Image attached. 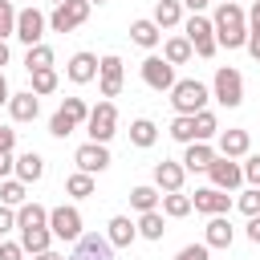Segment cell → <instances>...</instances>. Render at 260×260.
<instances>
[{
	"label": "cell",
	"mask_w": 260,
	"mask_h": 260,
	"mask_svg": "<svg viewBox=\"0 0 260 260\" xmlns=\"http://www.w3.org/2000/svg\"><path fill=\"white\" fill-rule=\"evenodd\" d=\"M236 203H240V211H244V215H260V187L244 191V195H240Z\"/></svg>",
	"instance_id": "cell-41"
},
{
	"label": "cell",
	"mask_w": 260,
	"mask_h": 260,
	"mask_svg": "<svg viewBox=\"0 0 260 260\" xmlns=\"http://www.w3.org/2000/svg\"><path fill=\"white\" fill-rule=\"evenodd\" d=\"M207 175H211V187L236 191V187L244 183V162H236V158H228V154H215V162L207 167Z\"/></svg>",
	"instance_id": "cell-9"
},
{
	"label": "cell",
	"mask_w": 260,
	"mask_h": 260,
	"mask_svg": "<svg viewBox=\"0 0 260 260\" xmlns=\"http://www.w3.org/2000/svg\"><path fill=\"white\" fill-rule=\"evenodd\" d=\"M32 260H65V256H61V252H53V248H45V252H37Z\"/></svg>",
	"instance_id": "cell-52"
},
{
	"label": "cell",
	"mask_w": 260,
	"mask_h": 260,
	"mask_svg": "<svg viewBox=\"0 0 260 260\" xmlns=\"http://www.w3.org/2000/svg\"><path fill=\"white\" fill-rule=\"evenodd\" d=\"M248 28L260 32V0H252V8H248Z\"/></svg>",
	"instance_id": "cell-49"
},
{
	"label": "cell",
	"mask_w": 260,
	"mask_h": 260,
	"mask_svg": "<svg viewBox=\"0 0 260 260\" xmlns=\"http://www.w3.org/2000/svg\"><path fill=\"white\" fill-rule=\"evenodd\" d=\"M248 146H252L248 130H223L219 134V154H228V158H244Z\"/></svg>",
	"instance_id": "cell-21"
},
{
	"label": "cell",
	"mask_w": 260,
	"mask_h": 260,
	"mask_svg": "<svg viewBox=\"0 0 260 260\" xmlns=\"http://www.w3.org/2000/svg\"><path fill=\"white\" fill-rule=\"evenodd\" d=\"M211 98H215L219 106L236 110V106L244 102V77H240V69L219 65V69H215V77H211Z\"/></svg>",
	"instance_id": "cell-3"
},
{
	"label": "cell",
	"mask_w": 260,
	"mask_h": 260,
	"mask_svg": "<svg viewBox=\"0 0 260 260\" xmlns=\"http://www.w3.org/2000/svg\"><path fill=\"white\" fill-rule=\"evenodd\" d=\"M16 228H49V207H41V203H20V207H16Z\"/></svg>",
	"instance_id": "cell-28"
},
{
	"label": "cell",
	"mask_w": 260,
	"mask_h": 260,
	"mask_svg": "<svg viewBox=\"0 0 260 260\" xmlns=\"http://www.w3.org/2000/svg\"><path fill=\"white\" fill-rule=\"evenodd\" d=\"M207 98H211V89H207L203 81H195V77H183V81L171 85V106H175V114H199V110H207Z\"/></svg>",
	"instance_id": "cell-2"
},
{
	"label": "cell",
	"mask_w": 260,
	"mask_h": 260,
	"mask_svg": "<svg viewBox=\"0 0 260 260\" xmlns=\"http://www.w3.org/2000/svg\"><path fill=\"white\" fill-rule=\"evenodd\" d=\"M191 203H195V211H203V215H228L232 195L219 191V187H199V191L191 195Z\"/></svg>",
	"instance_id": "cell-15"
},
{
	"label": "cell",
	"mask_w": 260,
	"mask_h": 260,
	"mask_svg": "<svg viewBox=\"0 0 260 260\" xmlns=\"http://www.w3.org/2000/svg\"><path fill=\"white\" fill-rule=\"evenodd\" d=\"M215 134H219L215 114H211V110H199V114H195V138H199V142H207V138H215Z\"/></svg>",
	"instance_id": "cell-36"
},
{
	"label": "cell",
	"mask_w": 260,
	"mask_h": 260,
	"mask_svg": "<svg viewBox=\"0 0 260 260\" xmlns=\"http://www.w3.org/2000/svg\"><path fill=\"white\" fill-rule=\"evenodd\" d=\"M89 0H65V4H53V12H49V28L53 32H73L77 24H85L89 20Z\"/></svg>",
	"instance_id": "cell-5"
},
{
	"label": "cell",
	"mask_w": 260,
	"mask_h": 260,
	"mask_svg": "<svg viewBox=\"0 0 260 260\" xmlns=\"http://www.w3.org/2000/svg\"><path fill=\"white\" fill-rule=\"evenodd\" d=\"M162 57H167L171 65H187V61L195 57V49H191L187 37H167V41H162Z\"/></svg>",
	"instance_id": "cell-24"
},
{
	"label": "cell",
	"mask_w": 260,
	"mask_h": 260,
	"mask_svg": "<svg viewBox=\"0 0 260 260\" xmlns=\"http://www.w3.org/2000/svg\"><path fill=\"white\" fill-rule=\"evenodd\" d=\"M57 89V69H32V93H53Z\"/></svg>",
	"instance_id": "cell-37"
},
{
	"label": "cell",
	"mask_w": 260,
	"mask_h": 260,
	"mask_svg": "<svg viewBox=\"0 0 260 260\" xmlns=\"http://www.w3.org/2000/svg\"><path fill=\"white\" fill-rule=\"evenodd\" d=\"M191 211H195L191 195H183V191H167V195H162V215H167V219H183V215H191Z\"/></svg>",
	"instance_id": "cell-27"
},
{
	"label": "cell",
	"mask_w": 260,
	"mask_h": 260,
	"mask_svg": "<svg viewBox=\"0 0 260 260\" xmlns=\"http://www.w3.org/2000/svg\"><path fill=\"white\" fill-rule=\"evenodd\" d=\"M41 93H32V89H20V93H12L8 98V114H12V122H32L37 114H41V102H37Z\"/></svg>",
	"instance_id": "cell-17"
},
{
	"label": "cell",
	"mask_w": 260,
	"mask_h": 260,
	"mask_svg": "<svg viewBox=\"0 0 260 260\" xmlns=\"http://www.w3.org/2000/svg\"><path fill=\"white\" fill-rule=\"evenodd\" d=\"M122 81H126L122 57H118V53H106L102 65H98V89H102V98H118V93H122Z\"/></svg>",
	"instance_id": "cell-11"
},
{
	"label": "cell",
	"mask_w": 260,
	"mask_h": 260,
	"mask_svg": "<svg viewBox=\"0 0 260 260\" xmlns=\"http://www.w3.org/2000/svg\"><path fill=\"white\" fill-rule=\"evenodd\" d=\"M53 4H65V0H53Z\"/></svg>",
	"instance_id": "cell-56"
},
{
	"label": "cell",
	"mask_w": 260,
	"mask_h": 260,
	"mask_svg": "<svg viewBox=\"0 0 260 260\" xmlns=\"http://www.w3.org/2000/svg\"><path fill=\"white\" fill-rule=\"evenodd\" d=\"M61 114H65L73 126H81V122L89 118V106H85L81 98H65V102H61Z\"/></svg>",
	"instance_id": "cell-38"
},
{
	"label": "cell",
	"mask_w": 260,
	"mask_h": 260,
	"mask_svg": "<svg viewBox=\"0 0 260 260\" xmlns=\"http://www.w3.org/2000/svg\"><path fill=\"white\" fill-rule=\"evenodd\" d=\"M98 65H102V57H93V53L77 49V53L65 61V77H69L73 85H89V81L98 77Z\"/></svg>",
	"instance_id": "cell-13"
},
{
	"label": "cell",
	"mask_w": 260,
	"mask_h": 260,
	"mask_svg": "<svg viewBox=\"0 0 260 260\" xmlns=\"http://www.w3.org/2000/svg\"><path fill=\"white\" fill-rule=\"evenodd\" d=\"M211 0H183V8H191V12H203Z\"/></svg>",
	"instance_id": "cell-53"
},
{
	"label": "cell",
	"mask_w": 260,
	"mask_h": 260,
	"mask_svg": "<svg viewBox=\"0 0 260 260\" xmlns=\"http://www.w3.org/2000/svg\"><path fill=\"white\" fill-rule=\"evenodd\" d=\"M130 41H134L138 49H154V45L162 41V28H158L154 20H134V24H130Z\"/></svg>",
	"instance_id": "cell-23"
},
{
	"label": "cell",
	"mask_w": 260,
	"mask_h": 260,
	"mask_svg": "<svg viewBox=\"0 0 260 260\" xmlns=\"http://www.w3.org/2000/svg\"><path fill=\"white\" fill-rule=\"evenodd\" d=\"M232 236H236V228L228 223V215H207V228H203L207 248H232Z\"/></svg>",
	"instance_id": "cell-19"
},
{
	"label": "cell",
	"mask_w": 260,
	"mask_h": 260,
	"mask_svg": "<svg viewBox=\"0 0 260 260\" xmlns=\"http://www.w3.org/2000/svg\"><path fill=\"white\" fill-rule=\"evenodd\" d=\"M0 260H24V244L20 240H0Z\"/></svg>",
	"instance_id": "cell-43"
},
{
	"label": "cell",
	"mask_w": 260,
	"mask_h": 260,
	"mask_svg": "<svg viewBox=\"0 0 260 260\" xmlns=\"http://www.w3.org/2000/svg\"><path fill=\"white\" fill-rule=\"evenodd\" d=\"M89 4H106V0H89Z\"/></svg>",
	"instance_id": "cell-55"
},
{
	"label": "cell",
	"mask_w": 260,
	"mask_h": 260,
	"mask_svg": "<svg viewBox=\"0 0 260 260\" xmlns=\"http://www.w3.org/2000/svg\"><path fill=\"white\" fill-rule=\"evenodd\" d=\"M85 130H89V142H110L118 134V110L114 102H98L85 118Z\"/></svg>",
	"instance_id": "cell-6"
},
{
	"label": "cell",
	"mask_w": 260,
	"mask_h": 260,
	"mask_svg": "<svg viewBox=\"0 0 260 260\" xmlns=\"http://www.w3.org/2000/svg\"><path fill=\"white\" fill-rule=\"evenodd\" d=\"M183 37L191 41V49H195L199 57H215V49H219V41H215V24H211L203 12H191V16H187Z\"/></svg>",
	"instance_id": "cell-4"
},
{
	"label": "cell",
	"mask_w": 260,
	"mask_h": 260,
	"mask_svg": "<svg viewBox=\"0 0 260 260\" xmlns=\"http://www.w3.org/2000/svg\"><path fill=\"white\" fill-rule=\"evenodd\" d=\"M158 28H175L183 20V0H158L154 4V16H150Z\"/></svg>",
	"instance_id": "cell-31"
},
{
	"label": "cell",
	"mask_w": 260,
	"mask_h": 260,
	"mask_svg": "<svg viewBox=\"0 0 260 260\" xmlns=\"http://www.w3.org/2000/svg\"><path fill=\"white\" fill-rule=\"evenodd\" d=\"M73 162H77V171L102 175V171L110 167V150H106V142H81L77 154H73Z\"/></svg>",
	"instance_id": "cell-14"
},
{
	"label": "cell",
	"mask_w": 260,
	"mask_h": 260,
	"mask_svg": "<svg viewBox=\"0 0 260 260\" xmlns=\"http://www.w3.org/2000/svg\"><path fill=\"white\" fill-rule=\"evenodd\" d=\"M244 183L260 187V154H248V162H244Z\"/></svg>",
	"instance_id": "cell-44"
},
{
	"label": "cell",
	"mask_w": 260,
	"mask_h": 260,
	"mask_svg": "<svg viewBox=\"0 0 260 260\" xmlns=\"http://www.w3.org/2000/svg\"><path fill=\"white\" fill-rule=\"evenodd\" d=\"M248 53H252V61H260V32H252L248 28V45H244Z\"/></svg>",
	"instance_id": "cell-48"
},
{
	"label": "cell",
	"mask_w": 260,
	"mask_h": 260,
	"mask_svg": "<svg viewBox=\"0 0 260 260\" xmlns=\"http://www.w3.org/2000/svg\"><path fill=\"white\" fill-rule=\"evenodd\" d=\"M171 138L175 142H195V114H175V122H171Z\"/></svg>",
	"instance_id": "cell-35"
},
{
	"label": "cell",
	"mask_w": 260,
	"mask_h": 260,
	"mask_svg": "<svg viewBox=\"0 0 260 260\" xmlns=\"http://www.w3.org/2000/svg\"><path fill=\"white\" fill-rule=\"evenodd\" d=\"M211 24H215V41L223 49H244L248 45V12L236 0H219Z\"/></svg>",
	"instance_id": "cell-1"
},
{
	"label": "cell",
	"mask_w": 260,
	"mask_h": 260,
	"mask_svg": "<svg viewBox=\"0 0 260 260\" xmlns=\"http://www.w3.org/2000/svg\"><path fill=\"white\" fill-rule=\"evenodd\" d=\"M16 171V158H12V150H0V179H8Z\"/></svg>",
	"instance_id": "cell-46"
},
{
	"label": "cell",
	"mask_w": 260,
	"mask_h": 260,
	"mask_svg": "<svg viewBox=\"0 0 260 260\" xmlns=\"http://www.w3.org/2000/svg\"><path fill=\"white\" fill-rule=\"evenodd\" d=\"M158 203H162V191H158V187H150V183H142V187H134V191H130V207H134L138 215H142V211H154Z\"/></svg>",
	"instance_id": "cell-26"
},
{
	"label": "cell",
	"mask_w": 260,
	"mask_h": 260,
	"mask_svg": "<svg viewBox=\"0 0 260 260\" xmlns=\"http://www.w3.org/2000/svg\"><path fill=\"white\" fill-rule=\"evenodd\" d=\"M8 57H12V53H8V45H4V41H0V69H4V65H8Z\"/></svg>",
	"instance_id": "cell-54"
},
{
	"label": "cell",
	"mask_w": 260,
	"mask_h": 260,
	"mask_svg": "<svg viewBox=\"0 0 260 260\" xmlns=\"http://www.w3.org/2000/svg\"><path fill=\"white\" fill-rule=\"evenodd\" d=\"M248 240L260 244V215H248Z\"/></svg>",
	"instance_id": "cell-50"
},
{
	"label": "cell",
	"mask_w": 260,
	"mask_h": 260,
	"mask_svg": "<svg viewBox=\"0 0 260 260\" xmlns=\"http://www.w3.org/2000/svg\"><path fill=\"white\" fill-rule=\"evenodd\" d=\"M215 162V146H207V142H187V154H183V167L187 171H207Z\"/></svg>",
	"instance_id": "cell-20"
},
{
	"label": "cell",
	"mask_w": 260,
	"mask_h": 260,
	"mask_svg": "<svg viewBox=\"0 0 260 260\" xmlns=\"http://www.w3.org/2000/svg\"><path fill=\"white\" fill-rule=\"evenodd\" d=\"M106 236H110L114 248H130V244L138 240V219H130V215H114V219L106 223Z\"/></svg>",
	"instance_id": "cell-18"
},
{
	"label": "cell",
	"mask_w": 260,
	"mask_h": 260,
	"mask_svg": "<svg viewBox=\"0 0 260 260\" xmlns=\"http://www.w3.org/2000/svg\"><path fill=\"white\" fill-rule=\"evenodd\" d=\"M49 232L57 236V240H77L81 236V211L77 207H69V203H61V207H49Z\"/></svg>",
	"instance_id": "cell-7"
},
{
	"label": "cell",
	"mask_w": 260,
	"mask_h": 260,
	"mask_svg": "<svg viewBox=\"0 0 260 260\" xmlns=\"http://www.w3.org/2000/svg\"><path fill=\"white\" fill-rule=\"evenodd\" d=\"M24 69L32 73V69H53V49L41 41V45H28V53H24Z\"/></svg>",
	"instance_id": "cell-34"
},
{
	"label": "cell",
	"mask_w": 260,
	"mask_h": 260,
	"mask_svg": "<svg viewBox=\"0 0 260 260\" xmlns=\"http://www.w3.org/2000/svg\"><path fill=\"white\" fill-rule=\"evenodd\" d=\"M8 37H16V8H12V0H0V41H8Z\"/></svg>",
	"instance_id": "cell-39"
},
{
	"label": "cell",
	"mask_w": 260,
	"mask_h": 260,
	"mask_svg": "<svg viewBox=\"0 0 260 260\" xmlns=\"http://www.w3.org/2000/svg\"><path fill=\"white\" fill-rule=\"evenodd\" d=\"M162 232H167V215H162L158 207L138 215V236H142V240H162Z\"/></svg>",
	"instance_id": "cell-29"
},
{
	"label": "cell",
	"mask_w": 260,
	"mask_h": 260,
	"mask_svg": "<svg viewBox=\"0 0 260 260\" xmlns=\"http://www.w3.org/2000/svg\"><path fill=\"white\" fill-rule=\"evenodd\" d=\"M183 179H187V167H183V158L179 162H171V158H162V162H154V187L167 195V191H183Z\"/></svg>",
	"instance_id": "cell-16"
},
{
	"label": "cell",
	"mask_w": 260,
	"mask_h": 260,
	"mask_svg": "<svg viewBox=\"0 0 260 260\" xmlns=\"http://www.w3.org/2000/svg\"><path fill=\"white\" fill-rule=\"evenodd\" d=\"M93 187H98V183H93V175H89V171H73V175L65 179V191H69L73 199H89V195H93Z\"/></svg>",
	"instance_id": "cell-32"
},
{
	"label": "cell",
	"mask_w": 260,
	"mask_h": 260,
	"mask_svg": "<svg viewBox=\"0 0 260 260\" xmlns=\"http://www.w3.org/2000/svg\"><path fill=\"white\" fill-rule=\"evenodd\" d=\"M53 240H57V236H53L49 228H20V244H24V252H28V256L45 252V248H49Z\"/></svg>",
	"instance_id": "cell-30"
},
{
	"label": "cell",
	"mask_w": 260,
	"mask_h": 260,
	"mask_svg": "<svg viewBox=\"0 0 260 260\" xmlns=\"http://www.w3.org/2000/svg\"><path fill=\"white\" fill-rule=\"evenodd\" d=\"M8 98H12V89H8V77H4V69H0V106H8Z\"/></svg>",
	"instance_id": "cell-51"
},
{
	"label": "cell",
	"mask_w": 260,
	"mask_h": 260,
	"mask_svg": "<svg viewBox=\"0 0 260 260\" xmlns=\"http://www.w3.org/2000/svg\"><path fill=\"white\" fill-rule=\"evenodd\" d=\"M175 260H211V248L207 244H187V248H179Z\"/></svg>",
	"instance_id": "cell-42"
},
{
	"label": "cell",
	"mask_w": 260,
	"mask_h": 260,
	"mask_svg": "<svg viewBox=\"0 0 260 260\" xmlns=\"http://www.w3.org/2000/svg\"><path fill=\"white\" fill-rule=\"evenodd\" d=\"M16 146V130L12 126H0V150H12Z\"/></svg>",
	"instance_id": "cell-47"
},
{
	"label": "cell",
	"mask_w": 260,
	"mask_h": 260,
	"mask_svg": "<svg viewBox=\"0 0 260 260\" xmlns=\"http://www.w3.org/2000/svg\"><path fill=\"white\" fill-rule=\"evenodd\" d=\"M130 142H134L138 150L154 146V142H158V126H154L150 118H134V122H130Z\"/></svg>",
	"instance_id": "cell-25"
},
{
	"label": "cell",
	"mask_w": 260,
	"mask_h": 260,
	"mask_svg": "<svg viewBox=\"0 0 260 260\" xmlns=\"http://www.w3.org/2000/svg\"><path fill=\"white\" fill-rule=\"evenodd\" d=\"M45 28H49V16L41 8H20L16 12V37L24 45H41L45 41Z\"/></svg>",
	"instance_id": "cell-10"
},
{
	"label": "cell",
	"mask_w": 260,
	"mask_h": 260,
	"mask_svg": "<svg viewBox=\"0 0 260 260\" xmlns=\"http://www.w3.org/2000/svg\"><path fill=\"white\" fill-rule=\"evenodd\" d=\"M69 260H114V244H110V236H98V232H81L77 240H73V252H69Z\"/></svg>",
	"instance_id": "cell-8"
},
{
	"label": "cell",
	"mask_w": 260,
	"mask_h": 260,
	"mask_svg": "<svg viewBox=\"0 0 260 260\" xmlns=\"http://www.w3.org/2000/svg\"><path fill=\"white\" fill-rule=\"evenodd\" d=\"M41 175H45V158H41L37 150L16 154V179H20V183H37Z\"/></svg>",
	"instance_id": "cell-22"
},
{
	"label": "cell",
	"mask_w": 260,
	"mask_h": 260,
	"mask_svg": "<svg viewBox=\"0 0 260 260\" xmlns=\"http://www.w3.org/2000/svg\"><path fill=\"white\" fill-rule=\"evenodd\" d=\"M73 130H77V126H73V122H69V118L61 114V110H57V114L49 118V134H53V138H69Z\"/></svg>",
	"instance_id": "cell-40"
},
{
	"label": "cell",
	"mask_w": 260,
	"mask_h": 260,
	"mask_svg": "<svg viewBox=\"0 0 260 260\" xmlns=\"http://www.w3.org/2000/svg\"><path fill=\"white\" fill-rule=\"evenodd\" d=\"M12 228H16V207L0 203V236H4V232H12Z\"/></svg>",
	"instance_id": "cell-45"
},
{
	"label": "cell",
	"mask_w": 260,
	"mask_h": 260,
	"mask_svg": "<svg viewBox=\"0 0 260 260\" xmlns=\"http://www.w3.org/2000/svg\"><path fill=\"white\" fill-rule=\"evenodd\" d=\"M0 203H8V207L28 203V183H20V179H4V183H0Z\"/></svg>",
	"instance_id": "cell-33"
},
{
	"label": "cell",
	"mask_w": 260,
	"mask_h": 260,
	"mask_svg": "<svg viewBox=\"0 0 260 260\" xmlns=\"http://www.w3.org/2000/svg\"><path fill=\"white\" fill-rule=\"evenodd\" d=\"M142 81H146L150 89H158V93H162V89L171 93V85H175L179 77H175V65H171L167 57H154V53H150V57L142 61Z\"/></svg>",
	"instance_id": "cell-12"
}]
</instances>
